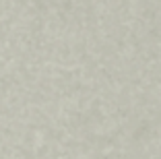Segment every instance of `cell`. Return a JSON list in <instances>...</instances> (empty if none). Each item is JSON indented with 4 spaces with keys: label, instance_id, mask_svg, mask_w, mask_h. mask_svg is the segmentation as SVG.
<instances>
[]
</instances>
